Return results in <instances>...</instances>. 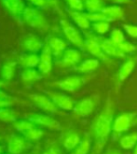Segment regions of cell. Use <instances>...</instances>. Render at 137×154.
I'll use <instances>...</instances> for the list:
<instances>
[{
  "label": "cell",
  "mask_w": 137,
  "mask_h": 154,
  "mask_svg": "<svg viewBox=\"0 0 137 154\" xmlns=\"http://www.w3.org/2000/svg\"><path fill=\"white\" fill-rule=\"evenodd\" d=\"M114 103L110 98L107 99L105 107L91 124V133L95 140V152H101L113 131L114 122Z\"/></svg>",
  "instance_id": "1"
},
{
  "label": "cell",
  "mask_w": 137,
  "mask_h": 154,
  "mask_svg": "<svg viewBox=\"0 0 137 154\" xmlns=\"http://www.w3.org/2000/svg\"><path fill=\"white\" fill-rule=\"evenodd\" d=\"M22 18L23 22L31 26L32 28L38 30H48L49 23L46 17L38 11V8L34 7H26L23 12Z\"/></svg>",
  "instance_id": "2"
},
{
  "label": "cell",
  "mask_w": 137,
  "mask_h": 154,
  "mask_svg": "<svg viewBox=\"0 0 137 154\" xmlns=\"http://www.w3.org/2000/svg\"><path fill=\"white\" fill-rule=\"evenodd\" d=\"M62 32L65 34L67 40L73 44L74 46L78 47L80 50L85 49V38L82 37L79 31L70 22L65 19H62L60 22Z\"/></svg>",
  "instance_id": "3"
},
{
  "label": "cell",
  "mask_w": 137,
  "mask_h": 154,
  "mask_svg": "<svg viewBox=\"0 0 137 154\" xmlns=\"http://www.w3.org/2000/svg\"><path fill=\"white\" fill-rule=\"evenodd\" d=\"M85 50L90 52L91 55L98 58V60H101L105 63L110 62L106 54L103 51L101 43H100V38L93 34H87L85 37Z\"/></svg>",
  "instance_id": "4"
},
{
  "label": "cell",
  "mask_w": 137,
  "mask_h": 154,
  "mask_svg": "<svg viewBox=\"0 0 137 154\" xmlns=\"http://www.w3.org/2000/svg\"><path fill=\"white\" fill-rule=\"evenodd\" d=\"M90 77H82V76H70L62 79L55 84L59 89L65 91L68 93H74L77 92L79 89L82 88V86L85 85L86 82L89 80Z\"/></svg>",
  "instance_id": "5"
},
{
  "label": "cell",
  "mask_w": 137,
  "mask_h": 154,
  "mask_svg": "<svg viewBox=\"0 0 137 154\" xmlns=\"http://www.w3.org/2000/svg\"><path fill=\"white\" fill-rule=\"evenodd\" d=\"M99 102V97L96 95L86 97L79 100L74 106V113L79 117H88L94 111Z\"/></svg>",
  "instance_id": "6"
},
{
  "label": "cell",
  "mask_w": 137,
  "mask_h": 154,
  "mask_svg": "<svg viewBox=\"0 0 137 154\" xmlns=\"http://www.w3.org/2000/svg\"><path fill=\"white\" fill-rule=\"evenodd\" d=\"M28 120L30 122H32L33 123L38 124L40 126H43V127L49 128L50 130H61L62 129V125L61 123L55 120L54 118L46 115V114H42V113H34L28 116Z\"/></svg>",
  "instance_id": "7"
},
{
  "label": "cell",
  "mask_w": 137,
  "mask_h": 154,
  "mask_svg": "<svg viewBox=\"0 0 137 154\" xmlns=\"http://www.w3.org/2000/svg\"><path fill=\"white\" fill-rule=\"evenodd\" d=\"M135 118L134 113H122L120 114L113 122V131L117 134H121L127 132L132 125L133 120Z\"/></svg>",
  "instance_id": "8"
},
{
  "label": "cell",
  "mask_w": 137,
  "mask_h": 154,
  "mask_svg": "<svg viewBox=\"0 0 137 154\" xmlns=\"http://www.w3.org/2000/svg\"><path fill=\"white\" fill-rule=\"evenodd\" d=\"M30 99L40 109H42L45 112L54 114L58 111V107L52 102V100L49 96L39 94H33L30 95Z\"/></svg>",
  "instance_id": "9"
},
{
  "label": "cell",
  "mask_w": 137,
  "mask_h": 154,
  "mask_svg": "<svg viewBox=\"0 0 137 154\" xmlns=\"http://www.w3.org/2000/svg\"><path fill=\"white\" fill-rule=\"evenodd\" d=\"M49 97L52 100V102L56 105L57 107L61 108L62 110L65 111H70L74 109L75 106V101L73 99L62 93L58 92H50L49 93Z\"/></svg>",
  "instance_id": "10"
},
{
  "label": "cell",
  "mask_w": 137,
  "mask_h": 154,
  "mask_svg": "<svg viewBox=\"0 0 137 154\" xmlns=\"http://www.w3.org/2000/svg\"><path fill=\"white\" fill-rule=\"evenodd\" d=\"M52 52L50 49L48 45H45L41 54H40V60L38 64V71L40 72V74L42 76H46L50 74V72L52 70L53 63H52Z\"/></svg>",
  "instance_id": "11"
},
{
  "label": "cell",
  "mask_w": 137,
  "mask_h": 154,
  "mask_svg": "<svg viewBox=\"0 0 137 154\" xmlns=\"http://www.w3.org/2000/svg\"><path fill=\"white\" fill-rule=\"evenodd\" d=\"M81 60V53L79 51L75 49H67L65 53L62 54V59L60 61V65L62 67L68 68L73 67L78 65Z\"/></svg>",
  "instance_id": "12"
},
{
  "label": "cell",
  "mask_w": 137,
  "mask_h": 154,
  "mask_svg": "<svg viewBox=\"0 0 137 154\" xmlns=\"http://www.w3.org/2000/svg\"><path fill=\"white\" fill-rule=\"evenodd\" d=\"M22 46L28 52L36 53L39 51L43 50L44 44L38 37H36V35H28L23 39Z\"/></svg>",
  "instance_id": "13"
},
{
  "label": "cell",
  "mask_w": 137,
  "mask_h": 154,
  "mask_svg": "<svg viewBox=\"0 0 137 154\" xmlns=\"http://www.w3.org/2000/svg\"><path fill=\"white\" fill-rule=\"evenodd\" d=\"M100 43L103 51L108 57H116V58H124L125 54L120 50L115 43H113L109 38H100Z\"/></svg>",
  "instance_id": "14"
},
{
  "label": "cell",
  "mask_w": 137,
  "mask_h": 154,
  "mask_svg": "<svg viewBox=\"0 0 137 154\" xmlns=\"http://www.w3.org/2000/svg\"><path fill=\"white\" fill-rule=\"evenodd\" d=\"M26 147L25 138L21 135L13 134L8 141V151L10 154H21Z\"/></svg>",
  "instance_id": "15"
},
{
  "label": "cell",
  "mask_w": 137,
  "mask_h": 154,
  "mask_svg": "<svg viewBox=\"0 0 137 154\" xmlns=\"http://www.w3.org/2000/svg\"><path fill=\"white\" fill-rule=\"evenodd\" d=\"M6 10L14 17H22L25 10V4L23 0H1Z\"/></svg>",
  "instance_id": "16"
},
{
  "label": "cell",
  "mask_w": 137,
  "mask_h": 154,
  "mask_svg": "<svg viewBox=\"0 0 137 154\" xmlns=\"http://www.w3.org/2000/svg\"><path fill=\"white\" fill-rule=\"evenodd\" d=\"M47 45L50 47L53 56H55L57 58L62 56V54L65 53V51H66V47H67L66 42L65 40H62V38H56V37L50 38Z\"/></svg>",
  "instance_id": "17"
},
{
  "label": "cell",
  "mask_w": 137,
  "mask_h": 154,
  "mask_svg": "<svg viewBox=\"0 0 137 154\" xmlns=\"http://www.w3.org/2000/svg\"><path fill=\"white\" fill-rule=\"evenodd\" d=\"M81 142V138L79 134L75 131L67 132L62 138V146L66 150L76 149Z\"/></svg>",
  "instance_id": "18"
},
{
  "label": "cell",
  "mask_w": 137,
  "mask_h": 154,
  "mask_svg": "<svg viewBox=\"0 0 137 154\" xmlns=\"http://www.w3.org/2000/svg\"><path fill=\"white\" fill-rule=\"evenodd\" d=\"M135 66H136V61L134 58L128 59L121 66V67L120 68V70H118V73H117L118 83H122L125 79H127V78L132 73V71L135 68Z\"/></svg>",
  "instance_id": "19"
},
{
  "label": "cell",
  "mask_w": 137,
  "mask_h": 154,
  "mask_svg": "<svg viewBox=\"0 0 137 154\" xmlns=\"http://www.w3.org/2000/svg\"><path fill=\"white\" fill-rule=\"evenodd\" d=\"M40 57L36 53H25L19 57V64L24 68H35L38 66Z\"/></svg>",
  "instance_id": "20"
},
{
  "label": "cell",
  "mask_w": 137,
  "mask_h": 154,
  "mask_svg": "<svg viewBox=\"0 0 137 154\" xmlns=\"http://www.w3.org/2000/svg\"><path fill=\"white\" fill-rule=\"evenodd\" d=\"M69 14L73 22H74L80 29L87 30L90 27V22L88 19L86 13H82L81 11H70Z\"/></svg>",
  "instance_id": "21"
},
{
  "label": "cell",
  "mask_w": 137,
  "mask_h": 154,
  "mask_svg": "<svg viewBox=\"0 0 137 154\" xmlns=\"http://www.w3.org/2000/svg\"><path fill=\"white\" fill-rule=\"evenodd\" d=\"M99 60L96 58L87 59L83 62H81L80 64L77 66V70L81 74H90L94 72L99 67Z\"/></svg>",
  "instance_id": "22"
},
{
  "label": "cell",
  "mask_w": 137,
  "mask_h": 154,
  "mask_svg": "<svg viewBox=\"0 0 137 154\" xmlns=\"http://www.w3.org/2000/svg\"><path fill=\"white\" fill-rule=\"evenodd\" d=\"M102 12L108 18L110 22L121 20L124 17V11L120 6H107L102 11Z\"/></svg>",
  "instance_id": "23"
},
{
  "label": "cell",
  "mask_w": 137,
  "mask_h": 154,
  "mask_svg": "<svg viewBox=\"0 0 137 154\" xmlns=\"http://www.w3.org/2000/svg\"><path fill=\"white\" fill-rule=\"evenodd\" d=\"M21 78L23 83L31 84L36 80H39L42 78V75L38 70H35V68H25L22 72Z\"/></svg>",
  "instance_id": "24"
},
{
  "label": "cell",
  "mask_w": 137,
  "mask_h": 154,
  "mask_svg": "<svg viewBox=\"0 0 137 154\" xmlns=\"http://www.w3.org/2000/svg\"><path fill=\"white\" fill-rule=\"evenodd\" d=\"M85 10L89 13L100 12L105 8L104 0H83Z\"/></svg>",
  "instance_id": "25"
},
{
  "label": "cell",
  "mask_w": 137,
  "mask_h": 154,
  "mask_svg": "<svg viewBox=\"0 0 137 154\" xmlns=\"http://www.w3.org/2000/svg\"><path fill=\"white\" fill-rule=\"evenodd\" d=\"M16 62L8 61L3 65L1 68V78L3 80H11L15 73L16 70Z\"/></svg>",
  "instance_id": "26"
},
{
  "label": "cell",
  "mask_w": 137,
  "mask_h": 154,
  "mask_svg": "<svg viewBox=\"0 0 137 154\" xmlns=\"http://www.w3.org/2000/svg\"><path fill=\"white\" fill-rule=\"evenodd\" d=\"M120 144L124 149H132L137 145V133H132L121 137Z\"/></svg>",
  "instance_id": "27"
},
{
  "label": "cell",
  "mask_w": 137,
  "mask_h": 154,
  "mask_svg": "<svg viewBox=\"0 0 137 154\" xmlns=\"http://www.w3.org/2000/svg\"><path fill=\"white\" fill-rule=\"evenodd\" d=\"M13 126L18 132H20L22 134H23L28 130L34 128L35 123H33L29 120H20V121H16L15 122H13Z\"/></svg>",
  "instance_id": "28"
},
{
  "label": "cell",
  "mask_w": 137,
  "mask_h": 154,
  "mask_svg": "<svg viewBox=\"0 0 137 154\" xmlns=\"http://www.w3.org/2000/svg\"><path fill=\"white\" fill-rule=\"evenodd\" d=\"M0 121L3 122H15L16 114L8 107L0 108Z\"/></svg>",
  "instance_id": "29"
},
{
  "label": "cell",
  "mask_w": 137,
  "mask_h": 154,
  "mask_svg": "<svg viewBox=\"0 0 137 154\" xmlns=\"http://www.w3.org/2000/svg\"><path fill=\"white\" fill-rule=\"evenodd\" d=\"M91 149V140L90 137H86L84 139H82L78 148L75 149L73 154H89Z\"/></svg>",
  "instance_id": "30"
},
{
  "label": "cell",
  "mask_w": 137,
  "mask_h": 154,
  "mask_svg": "<svg viewBox=\"0 0 137 154\" xmlns=\"http://www.w3.org/2000/svg\"><path fill=\"white\" fill-rule=\"evenodd\" d=\"M43 134H44L43 130L36 128L35 126L34 128L28 130L26 133H24L23 135V137L25 139H27V140H30V141H38V140H39L43 137Z\"/></svg>",
  "instance_id": "31"
},
{
  "label": "cell",
  "mask_w": 137,
  "mask_h": 154,
  "mask_svg": "<svg viewBox=\"0 0 137 154\" xmlns=\"http://www.w3.org/2000/svg\"><path fill=\"white\" fill-rule=\"evenodd\" d=\"M93 30L100 35H103L105 33L108 32L109 28H110V23L109 22H98L94 23L93 24Z\"/></svg>",
  "instance_id": "32"
},
{
  "label": "cell",
  "mask_w": 137,
  "mask_h": 154,
  "mask_svg": "<svg viewBox=\"0 0 137 154\" xmlns=\"http://www.w3.org/2000/svg\"><path fill=\"white\" fill-rule=\"evenodd\" d=\"M88 19L90 20V22H93V23H98V22H109L110 23V20L102 12H93V13H86Z\"/></svg>",
  "instance_id": "33"
},
{
  "label": "cell",
  "mask_w": 137,
  "mask_h": 154,
  "mask_svg": "<svg viewBox=\"0 0 137 154\" xmlns=\"http://www.w3.org/2000/svg\"><path fill=\"white\" fill-rule=\"evenodd\" d=\"M109 39H110L113 43H115L116 45H118V44H120L125 41V37H124V35L121 30L114 29L110 34V38Z\"/></svg>",
  "instance_id": "34"
},
{
  "label": "cell",
  "mask_w": 137,
  "mask_h": 154,
  "mask_svg": "<svg viewBox=\"0 0 137 154\" xmlns=\"http://www.w3.org/2000/svg\"><path fill=\"white\" fill-rule=\"evenodd\" d=\"M67 5L70 7L71 11H83L85 10L83 0H65Z\"/></svg>",
  "instance_id": "35"
},
{
  "label": "cell",
  "mask_w": 137,
  "mask_h": 154,
  "mask_svg": "<svg viewBox=\"0 0 137 154\" xmlns=\"http://www.w3.org/2000/svg\"><path fill=\"white\" fill-rule=\"evenodd\" d=\"M117 46L120 48V50L125 54V55H127V54H132L136 51V47L134 46V45L126 41V40L124 42L120 43V44L117 45Z\"/></svg>",
  "instance_id": "36"
},
{
  "label": "cell",
  "mask_w": 137,
  "mask_h": 154,
  "mask_svg": "<svg viewBox=\"0 0 137 154\" xmlns=\"http://www.w3.org/2000/svg\"><path fill=\"white\" fill-rule=\"evenodd\" d=\"M123 28L126 33L130 35L131 38H137V25L133 24H123Z\"/></svg>",
  "instance_id": "37"
},
{
  "label": "cell",
  "mask_w": 137,
  "mask_h": 154,
  "mask_svg": "<svg viewBox=\"0 0 137 154\" xmlns=\"http://www.w3.org/2000/svg\"><path fill=\"white\" fill-rule=\"evenodd\" d=\"M36 8H47L50 6V0H28Z\"/></svg>",
  "instance_id": "38"
},
{
  "label": "cell",
  "mask_w": 137,
  "mask_h": 154,
  "mask_svg": "<svg viewBox=\"0 0 137 154\" xmlns=\"http://www.w3.org/2000/svg\"><path fill=\"white\" fill-rule=\"evenodd\" d=\"M42 154H62L60 149L56 147H50L47 150H45Z\"/></svg>",
  "instance_id": "39"
},
{
  "label": "cell",
  "mask_w": 137,
  "mask_h": 154,
  "mask_svg": "<svg viewBox=\"0 0 137 154\" xmlns=\"http://www.w3.org/2000/svg\"><path fill=\"white\" fill-rule=\"evenodd\" d=\"M110 1L117 5H124L131 3V0H110Z\"/></svg>",
  "instance_id": "40"
},
{
  "label": "cell",
  "mask_w": 137,
  "mask_h": 154,
  "mask_svg": "<svg viewBox=\"0 0 137 154\" xmlns=\"http://www.w3.org/2000/svg\"><path fill=\"white\" fill-rule=\"evenodd\" d=\"M8 98H10L8 95V94L4 93L3 91L0 90V99H8Z\"/></svg>",
  "instance_id": "41"
},
{
  "label": "cell",
  "mask_w": 137,
  "mask_h": 154,
  "mask_svg": "<svg viewBox=\"0 0 137 154\" xmlns=\"http://www.w3.org/2000/svg\"><path fill=\"white\" fill-rule=\"evenodd\" d=\"M105 154H121V153L118 151V150H117V149H112V150L107 151Z\"/></svg>",
  "instance_id": "42"
},
{
  "label": "cell",
  "mask_w": 137,
  "mask_h": 154,
  "mask_svg": "<svg viewBox=\"0 0 137 154\" xmlns=\"http://www.w3.org/2000/svg\"><path fill=\"white\" fill-rule=\"evenodd\" d=\"M4 150H5V147L3 145H0V154H3Z\"/></svg>",
  "instance_id": "43"
},
{
  "label": "cell",
  "mask_w": 137,
  "mask_h": 154,
  "mask_svg": "<svg viewBox=\"0 0 137 154\" xmlns=\"http://www.w3.org/2000/svg\"><path fill=\"white\" fill-rule=\"evenodd\" d=\"M5 85V80H3V79H0V89H1L3 86Z\"/></svg>",
  "instance_id": "44"
},
{
  "label": "cell",
  "mask_w": 137,
  "mask_h": 154,
  "mask_svg": "<svg viewBox=\"0 0 137 154\" xmlns=\"http://www.w3.org/2000/svg\"><path fill=\"white\" fill-rule=\"evenodd\" d=\"M133 154H137V145H136V147H135V149H134V152H133Z\"/></svg>",
  "instance_id": "45"
},
{
  "label": "cell",
  "mask_w": 137,
  "mask_h": 154,
  "mask_svg": "<svg viewBox=\"0 0 137 154\" xmlns=\"http://www.w3.org/2000/svg\"><path fill=\"white\" fill-rule=\"evenodd\" d=\"M0 140H1V137H0Z\"/></svg>",
  "instance_id": "46"
}]
</instances>
